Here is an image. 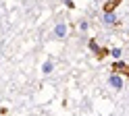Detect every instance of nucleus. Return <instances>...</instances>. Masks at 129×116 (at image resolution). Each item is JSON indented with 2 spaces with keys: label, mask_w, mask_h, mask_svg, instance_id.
<instances>
[{
  "label": "nucleus",
  "mask_w": 129,
  "mask_h": 116,
  "mask_svg": "<svg viewBox=\"0 0 129 116\" xmlns=\"http://www.w3.org/2000/svg\"><path fill=\"white\" fill-rule=\"evenodd\" d=\"M87 48H90L92 52L96 54V58H98V60H104V58L108 56V48H100L96 39H90V41H87Z\"/></svg>",
  "instance_id": "obj_1"
},
{
  "label": "nucleus",
  "mask_w": 129,
  "mask_h": 116,
  "mask_svg": "<svg viewBox=\"0 0 129 116\" xmlns=\"http://www.w3.org/2000/svg\"><path fill=\"white\" fill-rule=\"evenodd\" d=\"M110 71L117 73V75H121V77H123V75L127 77V75H129V64H127L125 60H115L112 66H110Z\"/></svg>",
  "instance_id": "obj_2"
},
{
  "label": "nucleus",
  "mask_w": 129,
  "mask_h": 116,
  "mask_svg": "<svg viewBox=\"0 0 129 116\" xmlns=\"http://www.w3.org/2000/svg\"><path fill=\"white\" fill-rule=\"evenodd\" d=\"M108 85H110L112 89L121 91V89H123V77H121V75H117V73L108 75Z\"/></svg>",
  "instance_id": "obj_3"
},
{
  "label": "nucleus",
  "mask_w": 129,
  "mask_h": 116,
  "mask_svg": "<svg viewBox=\"0 0 129 116\" xmlns=\"http://www.w3.org/2000/svg\"><path fill=\"white\" fill-rule=\"evenodd\" d=\"M102 21H104V25H119V23H121L119 17H117L115 13H104V15H102Z\"/></svg>",
  "instance_id": "obj_4"
},
{
  "label": "nucleus",
  "mask_w": 129,
  "mask_h": 116,
  "mask_svg": "<svg viewBox=\"0 0 129 116\" xmlns=\"http://www.w3.org/2000/svg\"><path fill=\"white\" fill-rule=\"evenodd\" d=\"M121 2H123V0H106V2L102 4V11H104V13H115V8H117Z\"/></svg>",
  "instance_id": "obj_5"
},
{
  "label": "nucleus",
  "mask_w": 129,
  "mask_h": 116,
  "mask_svg": "<svg viewBox=\"0 0 129 116\" xmlns=\"http://www.w3.org/2000/svg\"><path fill=\"white\" fill-rule=\"evenodd\" d=\"M54 35H56V37H64V35H67V25H64V23H58V25L54 27Z\"/></svg>",
  "instance_id": "obj_6"
},
{
  "label": "nucleus",
  "mask_w": 129,
  "mask_h": 116,
  "mask_svg": "<svg viewBox=\"0 0 129 116\" xmlns=\"http://www.w3.org/2000/svg\"><path fill=\"white\" fill-rule=\"evenodd\" d=\"M42 71L48 75V73H52V62L50 60H48V62H44V66H42Z\"/></svg>",
  "instance_id": "obj_7"
},
{
  "label": "nucleus",
  "mask_w": 129,
  "mask_h": 116,
  "mask_svg": "<svg viewBox=\"0 0 129 116\" xmlns=\"http://www.w3.org/2000/svg\"><path fill=\"white\" fill-rule=\"evenodd\" d=\"M110 56H112V58H121V48H115V50H110Z\"/></svg>",
  "instance_id": "obj_8"
},
{
  "label": "nucleus",
  "mask_w": 129,
  "mask_h": 116,
  "mask_svg": "<svg viewBox=\"0 0 129 116\" xmlns=\"http://www.w3.org/2000/svg\"><path fill=\"white\" fill-rule=\"evenodd\" d=\"M87 29V21H79V31H85Z\"/></svg>",
  "instance_id": "obj_9"
}]
</instances>
